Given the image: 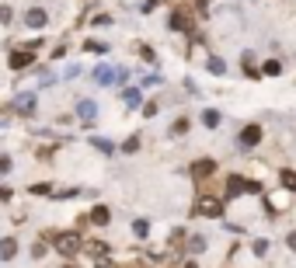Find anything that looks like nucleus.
<instances>
[{
	"mask_svg": "<svg viewBox=\"0 0 296 268\" xmlns=\"http://www.w3.org/2000/svg\"><path fill=\"white\" fill-rule=\"evenodd\" d=\"M195 213H202V216H219V213H223V202H219L216 195H199V199H195Z\"/></svg>",
	"mask_w": 296,
	"mask_h": 268,
	"instance_id": "f257e3e1",
	"label": "nucleus"
},
{
	"mask_svg": "<svg viewBox=\"0 0 296 268\" xmlns=\"http://www.w3.org/2000/svg\"><path fill=\"white\" fill-rule=\"evenodd\" d=\"M56 251L66 254V258L77 254V251H81V237H77V234H56Z\"/></svg>",
	"mask_w": 296,
	"mask_h": 268,
	"instance_id": "f03ea898",
	"label": "nucleus"
},
{
	"mask_svg": "<svg viewBox=\"0 0 296 268\" xmlns=\"http://www.w3.org/2000/svg\"><path fill=\"white\" fill-rule=\"evenodd\" d=\"M94 84H119V70L108 66V63L94 66Z\"/></svg>",
	"mask_w": 296,
	"mask_h": 268,
	"instance_id": "7ed1b4c3",
	"label": "nucleus"
},
{
	"mask_svg": "<svg viewBox=\"0 0 296 268\" xmlns=\"http://www.w3.org/2000/svg\"><path fill=\"white\" fill-rule=\"evenodd\" d=\"M241 191H258V185H254V181H244V178H237V174H230V178H227V195H241Z\"/></svg>",
	"mask_w": 296,
	"mask_h": 268,
	"instance_id": "20e7f679",
	"label": "nucleus"
},
{
	"mask_svg": "<svg viewBox=\"0 0 296 268\" xmlns=\"http://www.w3.org/2000/svg\"><path fill=\"white\" fill-rule=\"evenodd\" d=\"M77 119H81V122H87V126H91V122L98 119V105H94L91 98H84V101H77Z\"/></svg>",
	"mask_w": 296,
	"mask_h": 268,
	"instance_id": "39448f33",
	"label": "nucleus"
},
{
	"mask_svg": "<svg viewBox=\"0 0 296 268\" xmlns=\"http://www.w3.org/2000/svg\"><path fill=\"white\" fill-rule=\"evenodd\" d=\"M46 21H49V14H46L42 7H31V11L25 14V25H28V28H46Z\"/></svg>",
	"mask_w": 296,
	"mask_h": 268,
	"instance_id": "423d86ee",
	"label": "nucleus"
},
{
	"mask_svg": "<svg viewBox=\"0 0 296 268\" xmlns=\"http://www.w3.org/2000/svg\"><path fill=\"white\" fill-rule=\"evenodd\" d=\"M14 108H18L21 115H31V111H35V94H18V98H14Z\"/></svg>",
	"mask_w": 296,
	"mask_h": 268,
	"instance_id": "0eeeda50",
	"label": "nucleus"
},
{
	"mask_svg": "<svg viewBox=\"0 0 296 268\" xmlns=\"http://www.w3.org/2000/svg\"><path fill=\"white\" fill-rule=\"evenodd\" d=\"M258 139H262V129H258V126H244V129H241V143H244V146H254Z\"/></svg>",
	"mask_w": 296,
	"mask_h": 268,
	"instance_id": "6e6552de",
	"label": "nucleus"
},
{
	"mask_svg": "<svg viewBox=\"0 0 296 268\" xmlns=\"http://www.w3.org/2000/svg\"><path fill=\"white\" fill-rule=\"evenodd\" d=\"M28 63H31V53H28V49L11 53V70H21V66H28Z\"/></svg>",
	"mask_w": 296,
	"mask_h": 268,
	"instance_id": "1a4fd4ad",
	"label": "nucleus"
},
{
	"mask_svg": "<svg viewBox=\"0 0 296 268\" xmlns=\"http://www.w3.org/2000/svg\"><path fill=\"white\" fill-rule=\"evenodd\" d=\"M87 219H91V223H98V226H105V223H112V219H108V209H105V206H94Z\"/></svg>",
	"mask_w": 296,
	"mask_h": 268,
	"instance_id": "9d476101",
	"label": "nucleus"
},
{
	"mask_svg": "<svg viewBox=\"0 0 296 268\" xmlns=\"http://www.w3.org/2000/svg\"><path fill=\"white\" fill-rule=\"evenodd\" d=\"M139 98H143L139 87H126V91H122V101H126L129 108H139Z\"/></svg>",
	"mask_w": 296,
	"mask_h": 268,
	"instance_id": "9b49d317",
	"label": "nucleus"
},
{
	"mask_svg": "<svg viewBox=\"0 0 296 268\" xmlns=\"http://www.w3.org/2000/svg\"><path fill=\"white\" fill-rule=\"evenodd\" d=\"M14 251H18V244H14L11 237H4V244H0V258L11 261V258H14Z\"/></svg>",
	"mask_w": 296,
	"mask_h": 268,
	"instance_id": "f8f14e48",
	"label": "nucleus"
},
{
	"mask_svg": "<svg viewBox=\"0 0 296 268\" xmlns=\"http://www.w3.org/2000/svg\"><path fill=\"white\" fill-rule=\"evenodd\" d=\"M202 122H206L209 129H216V126H219V111H216V108H209V111H202Z\"/></svg>",
	"mask_w": 296,
	"mask_h": 268,
	"instance_id": "ddd939ff",
	"label": "nucleus"
},
{
	"mask_svg": "<svg viewBox=\"0 0 296 268\" xmlns=\"http://www.w3.org/2000/svg\"><path fill=\"white\" fill-rule=\"evenodd\" d=\"M279 181H282L289 191H296V171H282V174H279Z\"/></svg>",
	"mask_w": 296,
	"mask_h": 268,
	"instance_id": "4468645a",
	"label": "nucleus"
},
{
	"mask_svg": "<svg viewBox=\"0 0 296 268\" xmlns=\"http://www.w3.org/2000/svg\"><path fill=\"white\" fill-rule=\"evenodd\" d=\"M133 234H136V237H146V234H150V223H146V219H136V223H133Z\"/></svg>",
	"mask_w": 296,
	"mask_h": 268,
	"instance_id": "2eb2a0df",
	"label": "nucleus"
},
{
	"mask_svg": "<svg viewBox=\"0 0 296 268\" xmlns=\"http://www.w3.org/2000/svg\"><path fill=\"white\" fill-rule=\"evenodd\" d=\"M192 171H195L199 178H206V174H213V161H199V164H195Z\"/></svg>",
	"mask_w": 296,
	"mask_h": 268,
	"instance_id": "dca6fc26",
	"label": "nucleus"
},
{
	"mask_svg": "<svg viewBox=\"0 0 296 268\" xmlns=\"http://www.w3.org/2000/svg\"><path fill=\"white\" fill-rule=\"evenodd\" d=\"M209 70H213V73H227V63L219 59V56H213V59H209Z\"/></svg>",
	"mask_w": 296,
	"mask_h": 268,
	"instance_id": "f3484780",
	"label": "nucleus"
},
{
	"mask_svg": "<svg viewBox=\"0 0 296 268\" xmlns=\"http://www.w3.org/2000/svg\"><path fill=\"white\" fill-rule=\"evenodd\" d=\"M122 150H126V153H136V150H139V136H129V139L122 143Z\"/></svg>",
	"mask_w": 296,
	"mask_h": 268,
	"instance_id": "a211bd4d",
	"label": "nucleus"
},
{
	"mask_svg": "<svg viewBox=\"0 0 296 268\" xmlns=\"http://www.w3.org/2000/svg\"><path fill=\"white\" fill-rule=\"evenodd\" d=\"M91 143H94V146H98V150H105V153H112V150H115V146H112V143H108V139H101V136H94V139H91Z\"/></svg>",
	"mask_w": 296,
	"mask_h": 268,
	"instance_id": "6ab92c4d",
	"label": "nucleus"
},
{
	"mask_svg": "<svg viewBox=\"0 0 296 268\" xmlns=\"http://www.w3.org/2000/svg\"><path fill=\"white\" fill-rule=\"evenodd\" d=\"M279 70H282V63H279V59H269V63H265V73H269V77H275Z\"/></svg>",
	"mask_w": 296,
	"mask_h": 268,
	"instance_id": "aec40b11",
	"label": "nucleus"
},
{
	"mask_svg": "<svg viewBox=\"0 0 296 268\" xmlns=\"http://www.w3.org/2000/svg\"><path fill=\"white\" fill-rule=\"evenodd\" d=\"M171 28H174V31H178V28H185V14H181V11H178V14H171Z\"/></svg>",
	"mask_w": 296,
	"mask_h": 268,
	"instance_id": "412c9836",
	"label": "nucleus"
},
{
	"mask_svg": "<svg viewBox=\"0 0 296 268\" xmlns=\"http://www.w3.org/2000/svg\"><path fill=\"white\" fill-rule=\"evenodd\" d=\"M84 49H87V53H108L101 42H84Z\"/></svg>",
	"mask_w": 296,
	"mask_h": 268,
	"instance_id": "4be33fe9",
	"label": "nucleus"
},
{
	"mask_svg": "<svg viewBox=\"0 0 296 268\" xmlns=\"http://www.w3.org/2000/svg\"><path fill=\"white\" fill-rule=\"evenodd\" d=\"M265 251H269V241H254V254H258V258H262Z\"/></svg>",
	"mask_w": 296,
	"mask_h": 268,
	"instance_id": "5701e85b",
	"label": "nucleus"
},
{
	"mask_svg": "<svg viewBox=\"0 0 296 268\" xmlns=\"http://www.w3.org/2000/svg\"><path fill=\"white\" fill-rule=\"evenodd\" d=\"M143 84H146V87H157V84H161V77H157V73H150V77H143Z\"/></svg>",
	"mask_w": 296,
	"mask_h": 268,
	"instance_id": "b1692460",
	"label": "nucleus"
},
{
	"mask_svg": "<svg viewBox=\"0 0 296 268\" xmlns=\"http://www.w3.org/2000/svg\"><path fill=\"white\" fill-rule=\"evenodd\" d=\"M31 195H49V185H31Z\"/></svg>",
	"mask_w": 296,
	"mask_h": 268,
	"instance_id": "393cba45",
	"label": "nucleus"
},
{
	"mask_svg": "<svg viewBox=\"0 0 296 268\" xmlns=\"http://www.w3.org/2000/svg\"><path fill=\"white\" fill-rule=\"evenodd\" d=\"M206 247V237H192V251H202Z\"/></svg>",
	"mask_w": 296,
	"mask_h": 268,
	"instance_id": "a878e982",
	"label": "nucleus"
},
{
	"mask_svg": "<svg viewBox=\"0 0 296 268\" xmlns=\"http://www.w3.org/2000/svg\"><path fill=\"white\" fill-rule=\"evenodd\" d=\"M286 244H289V247L296 251V234H289V237H286Z\"/></svg>",
	"mask_w": 296,
	"mask_h": 268,
	"instance_id": "bb28decb",
	"label": "nucleus"
},
{
	"mask_svg": "<svg viewBox=\"0 0 296 268\" xmlns=\"http://www.w3.org/2000/svg\"><path fill=\"white\" fill-rule=\"evenodd\" d=\"M188 268H195V265H188Z\"/></svg>",
	"mask_w": 296,
	"mask_h": 268,
	"instance_id": "cd10ccee",
	"label": "nucleus"
}]
</instances>
